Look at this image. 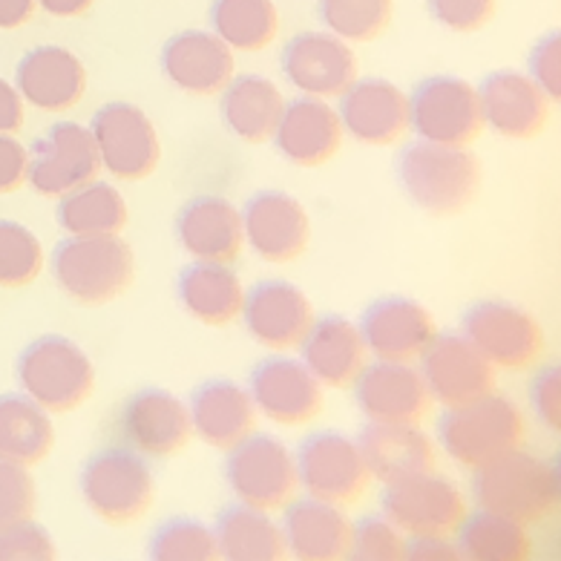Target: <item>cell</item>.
Masks as SVG:
<instances>
[{
    "mask_svg": "<svg viewBox=\"0 0 561 561\" xmlns=\"http://www.w3.org/2000/svg\"><path fill=\"white\" fill-rule=\"evenodd\" d=\"M472 472V495L481 510L507 515L527 527L547 522L559 510V472L536 455L513 449Z\"/></svg>",
    "mask_w": 561,
    "mask_h": 561,
    "instance_id": "6da1fadb",
    "label": "cell"
},
{
    "mask_svg": "<svg viewBox=\"0 0 561 561\" xmlns=\"http://www.w3.org/2000/svg\"><path fill=\"white\" fill-rule=\"evenodd\" d=\"M398 179L421 210L455 216L476 202L481 191V164L467 147L417 139L400 156Z\"/></svg>",
    "mask_w": 561,
    "mask_h": 561,
    "instance_id": "7a4b0ae2",
    "label": "cell"
},
{
    "mask_svg": "<svg viewBox=\"0 0 561 561\" xmlns=\"http://www.w3.org/2000/svg\"><path fill=\"white\" fill-rule=\"evenodd\" d=\"M53 277L78 306H107L133 285L136 256L122 233L70 237L55 248Z\"/></svg>",
    "mask_w": 561,
    "mask_h": 561,
    "instance_id": "3957f363",
    "label": "cell"
},
{
    "mask_svg": "<svg viewBox=\"0 0 561 561\" xmlns=\"http://www.w3.org/2000/svg\"><path fill=\"white\" fill-rule=\"evenodd\" d=\"M438 440L455 463L478 469L522 449L527 440V421L513 400L492 392L467 407L446 409L438 423Z\"/></svg>",
    "mask_w": 561,
    "mask_h": 561,
    "instance_id": "277c9868",
    "label": "cell"
},
{
    "mask_svg": "<svg viewBox=\"0 0 561 561\" xmlns=\"http://www.w3.org/2000/svg\"><path fill=\"white\" fill-rule=\"evenodd\" d=\"M18 383L49 415H70L93 394L95 369L78 343L49 334L18 357Z\"/></svg>",
    "mask_w": 561,
    "mask_h": 561,
    "instance_id": "5b68a950",
    "label": "cell"
},
{
    "mask_svg": "<svg viewBox=\"0 0 561 561\" xmlns=\"http://www.w3.org/2000/svg\"><path fill=\"white\" fill-rule=\"evenodd\" d=\"M81 492L87 507L101 522L124 524L139 522L156 501V478L145 455L133 453L130 446L104 449L87 461L81 472Z\"/></svg>",
    "mask_w": 561,
    "mask_h": 561,
    "instance_id": "8992f818",
    "label": "cell"
},
{
    "mask_svg": "<svg viewBox=\"0 0 561 561\" xmlns=\"http://www.w3.org/2000/svg\"><path fill=\"white\" fill-rule=\"evenodd\" d=\"M225 476L239 504L262 513H283L300 492L297 455L271 435H248L228 449Z\"/></svg>",
    "mask_w": 561,
    "mask_h": 561,
    "instance_id": "52a82bcc",
    "label": "cell"
},
{
    "mask_svg": "<svg viewBox=\"0 0 561 561\" xmlns=\"http://www.w3.org/2000/svg\"><path fill=\"white\" fill-rule=\"evenodd\" d=\"M463 337L495 371H527L547 352L545 329L530 311L504 300H484L463 317Z\"/></svg>",
    "mask_w": 561,
    "mask_h": 561,
    "instance_id": "ba28073f",
    "label": "cell"
},
{
    "mask_svg": "<svg viewBox=\"0 0 561 561\" xmlns=\"http://www.w3.org/2000/svg\"><path fill=\"white\" fill-rule=\"evenodd\" d=\"M297 472L300 490L308 492V499L325 501L334 507L357 504L375 481L360 444L343 432H317L302 440Z\"/></svg>",
    "mask_w": 561,
    "mask_h": 561,
    "instance_id": "9c48e42d",
    "label": "cell"
},
{
    "mask_svg": "<svg viewBox=\"0 0 561 561\" xmlns=\"http://www.w3.org/2000/svg\"><path fill=\"white\" fill-rule=\"evenodd\" d=\"M383 515L407 538L455 536L469 515L463 492L449 478L423 472L386 484Z\"/></svg>",
    "mask_w": 561,
    "mask_h": 561,
    "instance_id": "30bf717a",
    "label": "cell"
},
{
    "mask_svg": "<svg viewBox=\"0 0 561 561\" xmlns=\"http://www.w3.org/2000/svg\"><path fill=\"white\" fill-rule=\"evenodd\" d=\"M95 153L101 170H107L113 179L122 182H141L153 176L162 159V145L156 124L147 118L145 110L133 104H107L101 107L90 124Z\"/></svg>",
    "mask_w": 561,
    "mask_h": 561,
    "instance_id": "8fae6325",
    "label": "cell"
},
{
    "mask_svg": "<svg viewBox=\"0 0 561 561\" xmlns=\"http://www.w3.org/2000/svg\"><path fill=\"white\" fill-rule=\"evenodd\" d=\"M409 107L417 139L435 145L469 147L486 127L478 90L463 78L435 76L423 81L409 99Z\"/></svg>",
    "mask_w": 561,
    "mask_h": 561,
    "instance_id": "7c38bea8",
    "label": "cell"
},
{
    "mask_svg": "<svg viewBox=\"0 0 561 561\" xmlns=\"http://www.w3.org/2000/svg\"><path fill=\"white\" fill-rule=\"evenodd\" d=\"M99 170L101 162L90 127L61 122L30 150L26 185L44 199H61L67 193L99 179Z\"/></svg>",
    "mask_w": 561,
    "mask_h": 561,
    "instance_id": "4fadbf2b",
    "label": "cell"
},
{
    "mask_svg": "<svg viewBox=\"0 0 561 561\" xmlns=\"http://www.w3.org/2000/svg\"><path fill=\"white\" fill-rule=\"evenodd\" d=\"M417 363L432 400L444 409L467 407L495 392V369L463 334H438Z\"/></svg>",
    "mask_w": 561,
    "mask_h": 561,
    "instance_id": "5bb4252c",
    "label": "cell"
},
{
    "mask_svg": "<svg viewBox=\"0 0 561 561\" xmlns=\"http://www.w3.org/2000/svg\"><path fill=\"white\" fill-rule=\"evenodd\" d=\"M283 72L294 90L311 99H340L357 81V55L325 32H302L283 49Z\"/></svg>",
    "mask_w": 561,
    "mask_h": 561,
    "instance_id": "9a60e30c",
    "label": "cell"
},
{
    "mask_svg": "<svg viewBox=\"0 0 561 561\" xmlns=\"http://www.w3.org/2000/svg\"><path fill=\"white\" fill-rule=\"evenodd\" d=\"M357 407L369 423H407L421 426L432 412L430 386L423 380L415 363H386L377 360L366 366L357 383L352 386Z\"/></svg>",
    "mask_w": 561,
    "mask_h": 561,
    "instance_id": "2e32d148",
    "label": "cell"
},
{
    "mask_svg": "<svg viewBox=\"0 0 561 561\" xmlns=\"http://www.w3.org/2000/svg\"><path fill=\"white\" fill-rule=\"evenodd\" d=\"M122 438L145 458H173L193 438L191 409L164 389H141L122 409Z\"/></svg>",
    "mask_w": 561,
    "mask_h": 561,
    "instance_id": "e0dca14e",
    "label": "cell"
},
{
    "mask_svg": "<svg viewBox=\"0 0 561 561\" xmlns=\"http://www.w3.org/2000/svg\"><path fill=\"white\" fill-rule=\"evenodd\" d=\"M340 122L352 139L371 147H389L412 130L409 95L392 81L363 78L340 95Z\"/></svg>",
    "mask_w": 561,
    "mask_h": 561,
    "instance_id": "ac0fdd59",
    "label": "cell"
},
{
    "mask_svg": "<svg viewBox=\"0 0 561 561\" xmlns=\"http://www.w3.org/2000/svg\"><path fill=\"white\" fill-rule=\"evenodd\" d=\"M245 245L271 265L300 260L311 242V219L300 202L283 191H265L242 210Z\"/></svg>",
    "mask_w": 561,
    "mask_h": 561,
    "instance_id": "d6986e66",
    "label": "cell"
},
{
    "mask_svg": "<svg viewBox=\"0 0 561 561\" xmlns=\"http://www.w3.org/2000/svg\"><path fill=\"white\" fill-rule=\"evenodd\" d=\"M248 392L256 415H265L277 426H306L323 412V386L306 369V363L294 357L262 363Z\"/></svg>",
    "mask_w": 561,
    "mask_h": 561,
    "instance_id": "ffe728a7",
    "label": "cell"
},
{
    "mask_svg": "<svg viewBox=\"0 0 561 561\" xmlns=\"http://www.w3.org/2000/svg\"><path fill=\"white\" fill-rule=\"evenodd\" d=\"M248 334L271 352H294L302 346L308 329L314 325V306L297 285L285 279L260 283L245 297L242 317Z\"/></svg>",
    "mask_w": 561,
    "mask_h": 561,
    "instance_id": "44dd1931",
    "label": "cell"
},
{
    "mask_svg": "<svg viewBox=\"0 0 561 561\" xmlns=\"http://www.w3.org/2000/svg\"><path fill=\"white\" fill-rule=\"evenodd\" d=\"M363 340L371 357L386 363H417L438 337V323L430 308L409 297L380 300L363 314Z\"/></svg>",
    "mask_w": 561,
    "mask_h": 561,
    "instance_id": "7402d4cb",
    "label": "cell"
},
{
    "mask_svg": "<svg viewBox=\"0 0 561 561\" xmlns=\"http://www.w3.org/2000/svg\"><path fill=\"white\" fill-rule=\"evenodd\" d=\"M346 139L340 113L325 99H294L285 104L283 118L274 130V145L285 162L297 168H320L340 153Z\"/></svg>",
    "mask_w": 561,
    "mask_h": 561,
    "instance_id": "603a6c76",
    "label": "cell"
},
{
    "mask_svg": "<svg viewBox=\"0 0 561 561\" xmlns=\"http://www.w3.org/2000/svg\"><path fill=\"white\" fill-rule=\"evenodd\" d=\"M21 99L41 113H67L87 95V67L64 47H38L21 58L15 70Z\"/></svg>",
    "mask_w": 561,
    "mask_h": 561,
    "instance_id": "cb8c5ba5",
    "label": "cell"
},
{
    "mask_svg": "<svg viewBox=\"0 0 561 561\" xmlns=\"http://www.w3.org/2000/svg\"><path fill=\"white\" fill-rule=\"evenodd\" d=\"M478 99L484 124L504 139H536L553 113V101L538 90L536 81L515 70L492 72L478 87Z\"/></svg>",
    "mask_w": 561,
    "mask_h": 561,
    "instance_id": "d4e9b609",
    "label": "cell"
},
{
    "mask_svg": "<svg viewBox=\"0 0 561 561\" xmlns=\"http://www.w3.org/2000/svg\"><path fill=\"white\" fill-rule=\"evenodd\" d=\"M162 70L176 90L187 95H219L231 84L237 58L216 32L187 30L168 41Z\"/></svg>",
    "mask_w": 561,
    "mask_h": 561,
    "instance_id": "484cf974",
    "label": "cell"
},
{
    "mask_svg": "<svg viewBox=\"0 0 561 561\" xmlns=\"http://www.w3.org/2000/svg\"><path fill=\"white\" fill-rule=\"evenodd\" d=\"M302 363L323 389H352L369 366V348L360 325L346 317L314 320L302 340Z\"/></svg>",
    "mask_w": 561,
    "mask_h": 561,
    "instance_id": "4316f807",
    "label": "cell"
},
{
    "mask_svg": "<svg viewBox=\"0 0 561 561\" xmlns=\"http://www.w3.org/2000/svg\"><path fill=\"white\" fill-rule=\"evenodd\" d=\"M176 237L196 262L231 265L245 248L242 210L222 196H199L179 214Z\"/></svg>",
    "mask_w": 561,
    "mask_h": 561,
    "instance_id": "83f0119b",
    "label": "cell"
},
{
    "mask_svg": "<svg viewBox=\"0 0 561 561\" xmlns=\"http://www.w3.org/2000/svg\"><path fill=\"white\" fill-rule=\"evenodd\" d=\"M285 550L302 561H337L352 553V522L343 507L325 501L294 499L283 518Z\"/></svg>",
    "mask_w": 561,
    "mask_h": 561,
    "instance_id": "f1b7e54d",
    "label": "cell"
},
{
    "mask_svg": "<svg viewBox=\"0 0 561 561\" xmlns=\"http://www.w3.org/2000/svg\"><path fill=\"white\" fill-rule=\"evenodd\" d=\"M363 458L375 481L394 484L403 478L432 472L438 463V449L421 426L407 423H369L360 435Z\"/></svg>",
    "mask_w": 561,
    "mask_h": 561,
    "instance_id": "f546056e",
    "label": "cell"
},
{
    "mask_svg": "<svg viewBox=\"0 0 561 561\" xmlns=\"http://www.w3.org/2000/svg\"><path fill=\"white\" fill-rule=\"evenodd\" d=\"M193 435L214 449H233L237 444L254 435L256 407L251 392L231 380H214L205 383L191 400Z\"/></svg>",
    "mask_w": 561,
    "mask_h": 561,
    "instance_id": "4dcf8cb0",
    "label": "cell"
},
{
    "mask_svg": "<svg viewBox=\"0 0 561 561\" xmlns=\"http://www.w3.org/2000/svg\"><path fill=\"white\" fill-rule=\"evenodd\" d=\"M222 122L239 141L262 145L274 139L285 110V95L274 81L262 76L231 78L222 93Z\"/></svg>",
    "mask_w": 561,
    "mask_h": 561,
    "instance_id": "1f68e13d",
    "label": "cell"
},
{
    "mask_svg": "<svg viewBox=\"0 0 561 561\" xmlns=\"http://www.w3.org/2000/svg\"><path fill=\"white\" fill-rule=\"evenodd\" d=\"M245 285L219 262H193L179 277V300L193 320L205 325H231L245 308Z\"/></svg>",
    "mask_w": 561,
    "mask_h": 561,
    "instance_id": "d6a6232c",
    "label": "cell"
},
{
    "mask_svg": "<svg viewBox=\"0 0 561 561\" xmlns=\"http://www.w3.org/2000/svg\"><path fill=\"white\" fill-rule=\"evenodd\" d=\"M55 446V423L47 409L21 394L0 398V458L35 467L47 461Z\"/></svg>",
    "mask_w": 561,
    "mask_h": 561,
    "instance_id": "836d02e7",
    "label": "cell"
},
{
    "mask_svg": "<svg viewBox=\"0 0 561 561\" xmlns=\"http://www.w3.org/2000/svg\"><path fill=\"white\" fill-rule=\"evenodd\" d=\"M214 533L216 545H219V559L279 561L288 553L283 527L271 518V513L245 507V504L225 510Z\"/></svg>",
    "mask_w": 561,
    "mask_h": 561,
    "instance_id": "e575fe53",
    "label": "cell"
},
{
    "mask_svg": "<svg viewBox=\"0 0 561 561\" xmlns=\"http://www.w3.org/2000/svg\"><path fill=\"white\" fill-rule=\"evenodd\" d=\"M130 222V210L122 191L110 182H87L58 199V225L70 237H107L122 233Z\"/></svg>",
    "mask_w": 561,
    "mask_h": 561,
    "instance_id": "d590c367",
    "label": "cell"
},
{
    "mask_svg": "<svg viewBox=\"0 0 561 561\" xmlns=\"http://www.w3.org/2000/svg\"><path fill=\"white\" fill-rule=\"evenodd\" d=\"M458 536V553L469 561H524L533 553V538L527 524L507 515L478 510L467 515Z\"/></svg>",
    "mask_w": 561,
    "mask_h": 561,
    "instance_id": "8d00e7d4",
    "label": "cell"
},
{
    "mask_svg": "<svg viewBox=\"0 0 561 561\" xmlns=\"http://www.w3.org/2000/svg\"><path fill=\"white\" fill-rule=\"evenodd\" d=\"M210 26L233 53H260L277 38L279 12L274 0H214Z\"/></svg>",
    "mask_w": 561,
    "mask_h": 561,
    "instance_id": "74e56055",
    "label": "cell"
},
{
    "mask_svg": "<svg viewBox=\"0 0 561 561\" xmlns=\"http://www.w3.org/2000/svg\"><path fill=\"white\" fill-rule=\"evenodd\" d=\"M394 0H320L325 30L346 44H369L392 24Z\"/></svg>",
    "mask_w": 561,
    "mask_h": 561,
    "instance_id": "f35d334b",
    "label": "cell"
},
{
    "mask_svg": "<svg viewBox=\"0 0 561 561\" xmlns=\"http://www.w3.org/2000/svg\"><path fill=\"white\" fill-rule=\"evenodd\" d=\"M44 245L21 222L0 219V288H24L44 271Z\"/></svg>",
    "mask_w": 561,
    "mask_h": 561,
    "instance_id": "ab89813d",
    "label": "cell"
},
{
    "mask_svg": "<svg viewBox=\"0 0 561 561\" xmlns=\"http://www.w3.org/2000/svg\"><path fill=\"white\" fill-rule=\"evenodd\" d=\"M150 559L156 561H214L219 559L216 533L193 518L168 522L150 541Z\"/></svg>",
    "mask_w": 561,
    "mask_h": 561,
    "instance_id": "60d3db41",
    "label": "cell"
},
{
    "mask_svg": "<svg viewBox=\"0 0 561 561\" xmlns=\"http://www.w3.org/2000/svg\"><path fill=\"white\" fill-rule=\"evenodd\" d=\"M407 536L386 515H371L352 524V559L360 561H400L407 559Z\"/></svg>",
    "mask_w": 561,
    "mask_h": 561,
    "instance_id": "b9f144b4",
    "label": "cell"
},
{
    "mask_svg": "<svg viewBox=\"0 0 561 561\" xmlns=\"http://www.w3.org/2000/svg\"><path fill=\"white\" fill-rule=\"evenodd\" d=\"M38 507V490L30 467L0 458V530L9 524L30 522Z\"/></svg>",
    "mask_w": 561,
    "mask_h": 561,
    "instance_id": "7bdbcfd3",
    "label": "cell"
},
{
    "mask_svg": "<svg viewBox=\"0 0 561 561\" xmlns=\"http://www.w3.org/2000/svg\"><path fill=\"white\" fill-rule=\"evenodd\" d=\"M55 541L41 524L18 522L0 530V561H49Z\"/></svg>",
    "mask_w": 561,
    "mask_h": 561,
    "instance_id": "ee69618b",
    "label": "cell"
},
{
    "mask_svg": "<svg viewBox=\"0 0 561 561\" xmlns=\"http://www.w3.org/2000/svg\"><path fill=\"white\" fill-rule=\"evenodd\" d=\"M499 0H430V12L440 26L453 32L484 30L495 18Z\"/></svg>",
    "mask_w": 561,
    "mask_h": 561,
    "instance_id": "f6af8a7d",
    "label": "cell"
},
{
    "mask_svg": "<svg viewBox=\"0 0 561 561\" xmlns=\"http://www.w3.org/2000/svg\"><path fill=\"white\" fill-rule=\"evenodd\" d=\"M530 78L538 90L550 101H559L561 95V38L559 32L538 41V47L530 55Z\"/></svg>",
    "mask_w": 561,
    "mask_h": 561,
    "instance_id": "bcb514c9",
    "label": "cell"
},
{
    "mask_svg": "<svg viewBox=\"0 0 561 561\" xmlns=\"http://www.w3.org/2000/svg\"><path fill=\"white\" fill-rule=\"evenodd\" d=\"M530 403L538 421L545 423L547 430L559 432L561 426V375L556 366H547L536 375L530 389Z\"/></svg>",
    "mask_w": 561,
    "mask_h": 561,
    "instance_id": "7dc6e473",
    "label": "cell"
},
{
    "mask_svg": "<svg viewBox=\"0 0 561 561\" xmlns=\"http://www.w3.org/2000/svg\"><path fill=\"white\" fill-rule=\"evenodd\" d=\"M26 170L30 150L12 133H0V196L21 191L26 185Z\"/></svg>",
    "mask_w": 561,
    "mask_h": 561,
    "instance_id": "c3c4849f",
    "label": "cell"
},
{
    "mask_svg": "<svg viewBox=\"0 0 561 561\" xmlns=\"http://www.w3.org/2000/svg\"><path fill=\"white\" fill-rule=\"evenodd\" d=\"M407 559H412V561H455V559H461V553H458V545L453 541V536H423V538H412V541H409Z\"/></svg>",
    "mask_w": 561,
    "mask_h": 561,
    "instance_id": "681fc988",
    "label": "cell"
},
{
    "mask_svg": "<svg viewBox=\"0 0 561 561\" xmlns=\"http://www.w3.org/2000/svg\"><path fill=\"white\" fill-rule=\"evenodd\" d=\"M26 122V101L21 99L18 87L7 78H0V133L15 136Z\"/></svg>",
    "mask_w": 561,
    "mask_h": 561,
    "instance_id": "f907efd6",
    "label": "cell"
},
{
    "mask_svg": "<svg viewBox=\"0 0 561 561\" xmlns=\"http://www.w3.org/2000/svg\"><path fill=\"white\" fill-rule=\"evenodd\" d=\"M38 0H0V30H18L30 24Z\"/></svg>",
    "mask_w": 561,
    "mask_h": 561,
    "instance_id": "816d5d0a",
    "label": "cell"
},
{
    "mask_svg": "<svg viewBox=\"0 0 561 561\" xmlns=\"http://www.w3.org/2000/svg\"><path fill=\"white\" fill-rule=\"evenodd\" d=\"M95 0H38V7L53 18H81L93 9Z\"/></svg>",
    "mask_w": 561,
    "mask_h": 561,
    "instance_id": "f5cc1de1",
    "label": "cell"
}]
</instances>
